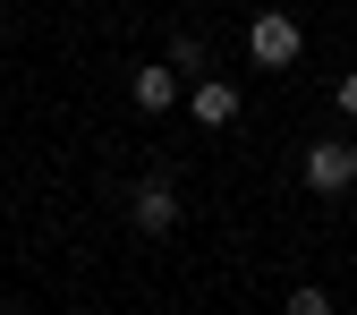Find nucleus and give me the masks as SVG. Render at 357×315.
Wrapping results in <instances>:
<instances>
[{
  "label": "nucleus",
  "instance_id": "obj_1",
  "mask_svg": "<svg viewBox=\"0 0 357 315\" xmlns=\"http://www.w3.org/2000/svg\"><path fill=\"white\" fill-rule=\"evenodd\" d=\"M298 52H306V34H298L289 9H255V17H247V60H255V68H289Z\"/></svg>",
  "mask_w": 357,
  "mask_h": 315
},
{
  "label": "nucleus",
  "instance_id": "obj_2",
  "mask_svg": "<svg viewBox=\"0 0 357 315\" xmlns=\"http://www.w3.org/2000/svg\"><path fill=\"white\" fill-rule=\"evenodd\" d=\"M128 221H137L145 239H170V230H178V179H170V170L137 179V196H128Z\"/></svg>",
  "mask_w": 357,
  "mask_h": 315
},
{
  "label": "nucleus",
  "instance_id": "obj_3",
  "mask_svg": "<svg viewBox=\"0 0 357 315\" xmlns=\"http://www.w3.org/2000/svg\"><path fill=\"white\" fill-rule=\"evenodd\" d=\"M128 103H137L145 119H162V111H178V103H188V85H178V68H170V60H153V68H137V77H128Z\"/></svg>",
  "mask_w": 357,
  "mask_h": 315
},
{
  "label": "nucleus",
  "instance_id": "obj_4",
  "mask_svg": "<svg viewBox=\"0 0 357 315\" xmlns=\"http://www.w3.org/2000/svg\"><path fill=\"white\" fill-rule=\"evenodd\" d=\"M188 111H196L204 128H230V119H238V85H230V77H196V85H188Z\"/></svg>",
  "mask_w": 357,
  "mask_h": 315
},
{
  "label": "nucleus",
  "instance_id": "obj_5",
  "mask_svg": "<svg viewBox=\"0 0 357 315\" xmlns=\"http://www.w3.org/2000/svg\"><path fill=\"white\" fill-rule=\"evenodd\" d=\"M306 188H315V196H340V188H357V179H349V145H306Z\"/></svg>",
  "mask_w": 357,
  "mask_h": 315
},
{
  "label": "nucleus",
  "instance_id": "obj_6",
  "mask_svg": "<svg viewBox=\"0 0 357 315\" xmlns=\"http://www.w3.org/2000/svg\"><path fill=\"white\" fill-rule=\"evenodd\" d=\"M170 68H178V85H196V77H213V52H204V34H170V52H162Z\"/></svg>",
  "mask_w": 357,
  "mask_h": 315
},
{
  "label": "nucleus",
  "instance_id": "obj_7",
  "mask_svg": "<svg viewBox=\"0 0 357 315\" xmlns=\"http://www.w3.org/2000/svg\"><path fill=\"white\" fill-rule=\"evenodd\" d=\"M281 315H332V290L306 281V290H289V307H281Z\"/></svg>",
  "mask_w": 357,
  "mask_h": 315
},
{
  "label": "nucleus",
  "instance_id": "obj_8",
  "mask_svg": "<svg viewBox=\"0 0 357 315\" xmlns=\"http://www.w3.org/2000/svg\"><path fill=\"white\" fill-rule=\"evenodd\" d=\"M332 103H340V111H349V119H357V68H349V77H340V85H332Z\"/></svg>",
  "mask_w": 357,
  "mask_h": 315
},
{
  "label": "nucleus",
  "instance_id": "obj_9",
  "mask_svg": "<svg viewBox=\"0 0 357 315\" xmlns=\"http://www.w3.org/2000/svg\"><path fill=\"white\" fill-rule=\"evenodd\" d=\"M349 179H357V145H349Z\"/></svg>",
  "mask_w": 357,
  "mask_h": 315
},
{
  "label": "nucleus",
  "instance_id": "obj_10",
  "mask_svg": "<svg viewBox=\"0 0 357 315\" xmlns=\"http://www.w3.org/2000/svg\"><path fill=\"white\" fill-rule=\"evenodd\" d=\"M0 315H9V298H0Z\"/></svg>",
  "mask_w": 357,
  "mask_h": 315
}]
</instances>
